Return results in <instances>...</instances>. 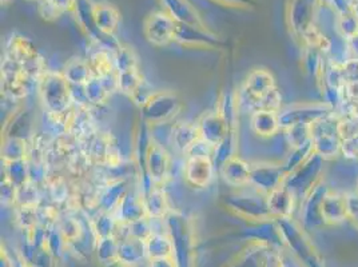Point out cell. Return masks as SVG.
I'll return each instance as SVG.
<instances>
[{"label": "cell", "mask_w": 358, "mask_h": 267, "mask_svg": "<svg viewBox=\"0 0 358 267\" xmlns=\"http://www.w3.org/2000/svg\"><path fill=\"white\" fill-rule=\"evenodd\" d=\"M34 87H38L15 62L8 57H3L1 62V94L11 102L26 99Z\"/></svg>", "instance_id": "ba28073f"}, {"label": "cell", "mask_w": 358, "mask_h": 267, "mask_svg": "<svg viewBox=\"0 0 358 267\" xmlns=\"http://www.w3.org/2000/svg\"><path fill=\"white\" fill-rule=\"evenodd\" d=\"M159 3L164 11L174 17L177 23H186L201 27L206 26L202 16L190 0H159Z\"/></svg>", "instance_id": "7402d4cb"}, {"label": "cell", "mask_w": 358, "mask_h": 267, "mask_svg": "<svg viewBox=\"0 0 358 267\" xmlns=\"http://www.w3.org/2000/svg\"><path fill=\"white\" fill-rule=\"evenodd\" d=\"M277 89L275 79L266 68H254L246 76L242 92L238 95L239 107L249 108L254 101L261 99L273 89Z\"/></svg>", "instance_id": "5bb4252c"}, {"label": "cell", "mask_w": 358, "mask_h": 267, "mask_svg": "<svg viewBox=\"0 0 358 267\" xmlns=\"http://www.w3.org/2000/svg\"><path fill=\"white\" fill-rule=\"evenodd\" d=\"M29 157V140L16 136H4L1 140V162L22 161Z\"/></svg>", "instance_id": "e575fe53"}, {"label": "cell", "mask_w": 358, "mask_h": 267, "mask_svg": "<svg viewBox=\"0 0 358 267\" xmlns=\"http://www.w3.org/2000/svg\"><path fill=\"white\" fill-rule=\"evenodd\" d=\"M322 217L327 224H338L349 219L345 194L329 190L322 202Z\"/></svg>", "instance_id": "83f0119b"}, {"label": "cell", "mask_w": 358, "mask_h": 267, "mask_svg": "<svg viewBox=\"0 0 358 267\" xmlns=\"http://www.w3.org/2000/svg\"><path fill=\"white\" fill-rule=\"evenodd\" d=\"M149 267H178L177 261L174 257L169 258H158V259H150Z\"/></svg>", "instance_id": "9f6ffc18"}, {"label": "cell", "mask_w": 358, "mask_h": 267, "mask_svg": "<svg viewBox=\"0 0 358 267\" xmlns=\"http://www.w3.org/2000/svg\"><path fill=\"white\" fill-rule=\"evenodd\" d=\"M250 170L252 164L246 162L238 155H234L222 164L220 173L227 186L242 189L249 186L250 183Z\"/></svg>", "instance_id": "ffe728a7"}, {"label": "cell", "mask_w": 358, "mask_h": 267, "mask_svg": "<svg viewBox=\"0 0 358 267\" xmlns=\"http://www.w3.org/2000/svg\"><path fill=\"white\" fill-rule=\"evenodd\" d=\"M43 199V187L32 180L16 189L15 208H38Z\"/></svg>", "instance_id": "d590c367"}, {"label": "cell", "mask_w": 358, "mask_h": 267, "mask_svg": "<svg viewBox=\"0 0 358 267\" xmlns=\"http://www.w3.org/2000/svg\"><path fill=\"white\" fill-rule=\"evenodd\" d=\"M313 154V140H309L308 143H305V145H302L299 147L290 149V151L287 152V155L285 157L284 161L281 162L286 175H289L293 171H296L299 166L305 164Z\"/></svg>", "instance_id": "b9f144b4"}, {"label": "cell", "mask_w": 358, "mask_h": 267, "mask_svg": "<svg viewBox=\"0 0 358 267\" xmlns=\"http://www.w3.org/2000/svg\"><path fill=\"white\" fill-rule=\"evenodd\" d=\"M1 178L10 180L16 187L27 183L30 180V167L27 159L3 162Z\"/></svg>", "instance_id": "60d3db41"}, {"label": "cell", "mask_w": 358, "mask_h": 267, "mask_svg": "<svg viewBox=\"0 0 358 267\" xmlns=\"http://www.w3.org/2000/svg\"><path fill=\"white\" fill-rule=\"evenodd\" d=\"M36 133L34 129V119L31 117L30 111L20 108L6 122L3 129V138L4 136H16L30 140L32 135Z\"/></svg>", "instance_id": "4316f807"}, {"label": "cell", "mask_w": 358, "mask_h": 267, "mask_svg": "<svg viewBox=\"0 0 358 267\" xmlns=\"http://www.w3.org/2000/svg\"><path fill=\"white\" fill-rule=\"evenodd\" d=\"M148 258L146 243L142 239L134 237H123L120 239L118 259L120 262L136 266Z\"/></svg>", "instance_id": "f546056e"}, {"label": "cell", "mask_w": 358, "mask_h": 267, "mask_svg": "<svg viewBox=\"0 0 358 267\" xmlns=\"http://www.w3.org/2000/svg\"><path fill=\"white\" fill-rule=\"evenodd\" d=\"M62 74L71 86H85L92 76V71L90 68L89 60L74 57L67 60Z\"/></svg>", "instance_id": "d6a6232c"}, {"label": "cell", "mask_w": 358, "mask_h": 267, "mask_svg": "<svg viewBox=\"0 0 358 267\" xmlns=\"http://www.w3.org/2000/svg\"><path fill=\"white\" fill-rule=\"evenodd\" d=\"M182 110L183 102L177 92L170 89L155 91L141 107V117L150 127H159L171 123Z\"/></svg>", "instance_id": "3957f363"}, {"label": "cell", "mask_w": 358, "mask_h": 267, "mask_svg": "<svg viewBox=\"0 0 358 267\" xmlns=\"http://www.w3.org/2000/svg\"><path fill=\"white\" fill-rule=\"evenodd\" d=\"M268 208L274 219L290 218L296 208L297 198L285 185L274 189L266 195Z\"/></svg>", "instance_id": "603a6c76"}, {"label": "cell", "mask_w": 358, "mask_h": 267, "mask_svg": "<svg viewBox=\"0 0 358 267\" xmlns=\"http://www.w3.org/2000/svg\"><path fill=\"white\" fill-rule=\"evenodd\" d=\"M146 252L148 259L169 258L174 257V240L170 233H157L154 231L146 240Z\"/></svg>", "instance_id": "1f68e13d"}, {"label": "cell", "mask_w": 358, "mask_h": 267, "mask_svg": "<svg viewBox=\"0 0 358 267\" xmlns=\"http://www.w3.org/2000/svg\"><path fill=\"white\" fill-rule=\"evenodd\" d=\"M211 1L218 6L234 8V10H252L257 6V0H211Z\"/></svg>", "instance_id": "f5cc1de1"}, {"label": "cell", "mask_w": 358, "mask_h": 267, "mask_svg": "<svg viewBox=\"0 0 358 267\" xmlns=\"http://www.w3.org/2000/svg\"><path fill=\"white\" fill-rule=\"evenodd\" d=\"M92 45L94 48L90 51L89 58H87L92 75L99 78H110L117 75L114 52L102 45H95V43H92Z\"/></svg>", "instance_id": "484cf974"}, {"label": "cell", "mask_w": 358, "mask_h": 267, "mask_svg": "<svg viewBox=\"0 0 358 267\" xmlns=\"http://www.w3.org/2000/svg\"><path fill=\"white\" fill-rule=\"evenodd\" d=\"M215 164L210 157H190L183 164V179L195 189H206L214 179Z\"/></svg>", "instance_id": "9a60e30c"}, {"label": "cell", "mask_w": 358, "mask_h": 267, "mask_svg": "<svg viewBox=\"0 0 358 267\" xmlns=\"http://www.w3.org/2000/svg\"><path fill=\"white\" fill-rule=\"evenodd\" d=\"M92 19L96 30L105 36H115L120 24V13L110 1H94Z\"/></svg>", "instance_id": "ac0fdd59"}, {"label": "cell", "mask_w": 358, "mask_h": 267, "mask_svg": "<svg viewBox=\"0 0 358 267\" xmlns=\"http://www.w3.org/2000/svg\"><path fill=\"white\" fill-rule=\"evenodd\" d=\"M38 96L43 113L54 117H66L73 108L71 85L67 82L62 71L48 70L38 83Z\"/></svg>", "instance_id": "6da1fadb"}, {"label": "cell", "mask_w": 358, "mask_h": 267, "mask_svg": "<svg viewBox=\"0 0 358 267\" xmlns=\"http://www.w3.org/2000/svg\"><path fill=\"white\" fill-rule=\"evenodd\" d=\"M118 247L120 239L117 237L99 238L95 246V258L99 265L103 267L111 266L118 262Z\"/></svg>", "instance_id": "74e56055"}, {"label": "cell", "mask_w": 358, "mask_h": 267, "mask_svg": "<svg viewBox=\"0 0 358 267\" xmlns=\"http://www.w3.org/2000/svg\"><path fill=\"white\" fill-rule=\"evenodd\" d=\"M114 63L117 73L139 68L138 55L134 48L127 45H120V48L114 51Z\"/></svg>", "instance_id": "ee69618b"}, {"label": "cell", "mask_w": 358, "mask_h": 267, "mask_svg": "<svg viewBox=\"0 0 358 267\" xmlns=\"http://www.w3.org/2000/svg\"><path fill=\"white\" fill-rule=\"evenodd\" d=\"M0 267H15L8 252L4 249V246H1V252H0Z\"/></svg>", "instance_id": "6f0895ef"}, {"label": "cell", "mask_w": 358, "mask_h": 267, "mask_svg": "<svg viewBox=\"0 0 358 267\" xmlns=\"http://www.w3.org/2000/svg\"><path fill=\"white\" fill-rule=\"evenodd\" d=\"M16 189L10 180L1 178V205L4 208H15Z\"/></svg>", "instance_id": "681fc988"}, {"label": "cell", "mask_w": 358, "mask_h": 267, "mask_svg": "<svg viewBox=\"0 0 358 267\" xmlns=\"http://www.w3.org/2000/svg\"><path fill=\"white\" fill-rule=\"evenodd\" d=\"M217 110L224 119L229 130L237 131L239 115L238 96L234 92H226L220 98Z\"/></svg>", "instance_id": "8d00e7d4"}, {"label": "cell", "mask_w": 358, "mask_h": 267, "mask_svg": "<svg viewBox=\"0 0 358 267\" xmlns=\"http://www.w3.org/2000/svg\"><path fill=\"white\" fill-rule=\"evenodd\" d=\"M329 186L321 180L310 193L301 201V219L305 227L327 224L322 217V202L329 193Z\"/></svg>", "instance_id": "2e32d148"}, {"label": "cell", "mask_w": 358, "mask_h": 267, "mask_svg": "<svg viewBox=\"0 0 358 267\" xmlns=\"http://www.w3.org/2000/svg\"><path fill=\"white\" fill-rule=\"evenodd\" d=\"M1 1V6H7L8 3H11V0H0Z\"/></svg>", "instance_id": "94428289"}, {"label": "cell", "mask_w": 358, "mask_h": 267, "mask_svg": "<svg viewBox=\"0 0 358 267\" xmlns=\"http://www.w3.org/2000/svg\"><path fill=\"white\" fill-rule=\"evenodd\" d=\"M62 14H71L75 11L78 0H50Z\"/></svg>", "instance_id": "11a10c76"}, {"label": "cell", "mask_w": 358, "mask_h": 267, "mask_svg": "<svg viewBox=\"0 0 358 267\" xmlns=\"http://www.w3.org/2000/svg\"><path fill=\"white\" fill-rule=\"evenodd\" d=\"M346 198V208H348V215L350 219H355L358 217V192H350L345 194Z\"/></svg>", "instance_id": "db71d44e"}, {"label": "cell", "mask_w": 358, "mask_h": 267, "mask_svg": "<svg viewBox=\"0 0 358 267\" xmlns=\"http://www.w3.org/2000/svg\"><path fill=\"white\" fill-rule=\"evenodd\" d=\"M196 126L201 134V139L208 142L214 149L224 140L229 131H231L229 130L224 119L218 113V110L203 113L198 119Z\"/></svg>", "instance_id": "e0dca14e"}, {"label": "cell", "mask_w": 358, "mask_h": 267, "mask_svg": "<svg viewBox=\"0 0 358 267\" xmlns=\"http://www.w3.org/2000/svg\"><path fill=\"white\" fill-rule=\"evenodd\" d=\"M356 185H357V189H356V190H357V192H358V179H357V183H356Z\"/></svg>", "instance_id": "e7e4bbea"}, {"label": "cell", "mask_w": 358, "mask_h": 267, "mask_svg": "<svg viewBox=\"0 0 358 267\" xmlns=\"http://www.w3.org/2000/svg\"><path fill=\"white\" fill-rule=\"evenodd\" d=\"M4 57L14 60L22 68V71L30 78L34 83H39V80L48 71L45 67V60L39 52L38 47L31 41L30 38L14 34L8 39Z\"/></svg>", "instance_id": "7a4b0ae2"}, {"label": "cell", "mask_w": 358, "mask_h": 267, "mask_svg": "<svg viewBox=\"0 0 358 267\" xmlns=\"http://www.w3.org/2000/svg\"><path fill=\"white\" fill-rule=\"evenodd\" d=\"M320 0H286L285 22L290 35L302 45L308 32L317 26Z\"/></svg>", "instance_id": "277c9868"}, {"label": "cell", "mask_w": 358, "mask_h": 267, "mask_svg": "<svg viewBox=\"0 0 358 267\" xmlns=\"http://www.w3.org/2000/svg\"><path fill=\"white\" fill-rule=\"evenodd\" d=\"M176 43L186 48H201V50H220L224 42L208 26H193L186 23H178L176 31Z\"/></svg>", "instance_id": "7c38bea8"}, {"label": "cell", "mask_w": 358, "mask_h": 267, "mask_svg": "<svg viewBox=\"0 0 358 267\" xmlns=\"http://www.w3.org/2000/svg\"><path fill=\"white\" fill-rule=\"evenodd\" d=\"M38 3V14L42 16L45 22H54L57 20L62 13L50 1V0H39Z\"/></svg>", "instance_id": "f907efd6"}, {"label": "cell", "mask_w": 358, "mask_h": 267, "mask_svg": "<svg viewBox=\"0 0 358 267\" xmlns=\"http://www.w3.org/2000/svg\"><path fill=\"white\" fill-rule=\"evenodd\" d=\"M310 134L313 140L314 152L330 161L341 155L343 152V134L341 122L334 114L317 120L310 126Z\"/></svg>", "instance_id": "5b68a950"}, {"label": "cell", "mask_w": 358, "mask_h": 267, "mask_svg": "<svg viewBox=\"0 0 358 267\" xmlns=\"http://www.w3.org/2000/svg\"><path fill=\"white\" fill-rule=\"evenodd\" d=\"M32 1H39V0H32Z\"/></svg>", "instance_id": "03108f58"}, {"label": "cell", "mask_w": 358, "mask_h": 267, "mask_svg": "<svg viewBox=\"0 0 358 267\" xmlns=\"http://www.w3.org/2000/svg\"><path fill=\"white\" fill-rule=\"evenodd\" d=\"M58 227H59L60 233L63 234V237L69 243H73L78 238L80 237L85 233L86 224L82 222V219H79L78 217H75L73 212L66 211L60 215L59 221H58Z\"/></svg>", "instance_id": "ab89813d"}, {"label": "cell", "mask_w": 358, "mask_h": 267, "mask_svg": "<svg viewBox=\"0 0 358 267\" xmlns=\"http://www.w3.org/2000/svg\"><path fill=\"white\" fill-rule=\"evenodd\" d=\"M45 249L50 252L55 259H59L60 257L66 252L67 249V242L60 233L58 224H54L51 227H47V237H45Z\"/></svg>", "instance_id": "f6af8a7d"}, {"label": "cell", "mask_w": 358, "mask_h": 267, "mask_svg": "<svg viewBox=\"0 0 358 267\" xmlns=\"http://www.w3.org/2000/svg\"><path fill=\"white\" fill-rule=\"evenodd\" d=\"M224 205L233 215L249 223L274 219L264 194H229L224 196Z\"/></svg>", "instance_id": "8992f818"}, {"label": "cell", "mask_w": 358, "mask_h": 267, "mask_svg": "<svg viewBox=\"0 0 358 267\" xmlns=\"http://www.w3.org/2000/svg\"><path fill=\"white\" fill-rule=\"evenodd\" d=\"M325 162L327 161L322 157L314 152L305 164L286 177L284 185L294 194L297 201H302L321 180H324L322 173Z\"/></svg>", "instance_id": "52a82bcc"}, {"label": "cell", "mask_w": 358, "mask_h": 267, "mask_svg": "<svg viewBox=\"0 0 358 267\" xmlns=\"http://www.w3.org/2000/svg\"><path fill=\"white\" fill-rule=\"evenodd\" d=\"M334 114L333 106L329 103L293 104L281 108L278 113L281 129L286 130L293 126L308 124L312 126L317 120Z\"/></svg>", "instance_id": "9c48e42d"}, {"label": "cell", "mask_w": 358, "mask_h": 267, "mask_svg": "<svg viewBox=\"0 0 358 267\" xmlns=\"http://www.w3.org/2000/svg\"><path fill=\"white\" fill-rule=\"evenodd\" d=\"M355 15L358 17V0H355Z\"/></svg>", "instance_id": "91938a15"}, {"label": "cell", "mask_w": 358, "mask_h": 267, "mask_svg": "<svg viewBox=\"0 0 358 267\" xmlns=\"http://www.w3.org/2000/svg\"><path fill=\"white\" fill-rule=\"evenodd\" d=\"M285 134V138L290 146V149L299 147L305 143H308L309 140H312V134H310V126L308 124H299V126H293L290 129L282 130Z\"/></svg>", "instance_id": "7dc6e473"}, {"label": "cell", "mask_w": 358, "mask_h": 267, "mask_svg": "<svg viewBox=\"0 0 358 267\" xmlns=\"http://www.w3.org/2000/svg\"><path fill=\"white\" fill-rule=\"evenodd\" d=\"M83 87H85L90 106L92 108L103 107L108 102L111 94L114 92L103 78L94 76V75L90 78L89 82Z\"/></svg>", "instance_id": "836d02e7"}, {"label": "cell", "mask_w": 358, "mask_h": 267, "mask_svg": "<svg viewBox=\"0 0 358 267\" xmlns=\"http://www.w3.org/2000/svg\"><path fill=\"white\" fill-rule=\"evenodd\" d=\"M177 22L166 11L151 13L143 20V35L150 45L155 47H166L174 42Z\"/></svg>", "instance_id": "8fae6325"}, {"label": "cell", "mask_w": 358, "mask_h": 267, "mask_svg": "<svg viewBox=\"0 0 358 267\" xmlns=\"http://www.w3.org/2000/svg\"><path fill=\"white\" fill-rule=\"evenodd\" d=\"M173 158L164 145L151 138L143 161V174H148L155 185L164 186L171 177Z\"/></svg>", "instance_id": "30bf717a"}, {"label": "cell", "mask_w": 358, "mask_h": 267, "mask_svg": "<svg viewBox=\"0 0 358 267\" xmlns=\"http://www.w3.org/2000/svg\"><path fill=\"white\" fill-rule=\"evenodd\" d=\"M14 222L24 234L39 224L36 208H14Z\"/></svg>", "instance_id": "bcb514c9"}, {"label": "cell", "mask_w": 358, "mask_h": 267, "mask_svg": "<svg viewBox=\"0 0 358 267\" xmlns=\"http://www.w3.org/2000/svg\"><path fill=\"white\" fill-rule=\"evenodd\" d=\"M22 267H38V266H34V265H23V264H22Z\"/></svg>", "instance_id": "be15d7a7"}, {"label": "cell", "mask_w": 358, "mask_h": 267, "mask_svg": "<svg viewBox=\"0 0 358 267\" xmlns=\"http://www.w3.org/2000/svg\"><path fill=\"white\" fill-rule=\"evenodd\" d=\"M337 32L348 42L358 36V17L355 14L336 16Z\"/></svg>", "instance_id": "c3c4849f"}, {"label": "cell", "mask_w": 358, "mask_h": 267, "mask_svg": "<svg viewBox=\"0 0 358 267\" xmlns=\"http://www.w3.org/2000/svg\"><path fill=\"white\" fill-rule=\"evenodd\" d=\"M170 138H171V145L176 147L179 154L186 155L187 151L201 139V134L196 123L177 122L171 129Z\"/></svg>", "instance_id": "d4e9b609"}, {"label": "cell", "mask_w": 358, "mask_h": 267, "mask_svg": "<svg viewBox=\"0 0 358 267\" xmlns=\"http://www.w3.org/2000/svg\"><path fill=\"white\" fill-rule=\"evenodd\" d=\"M286 177L281 162H255L252 164L249 186L258 193L268 195L274 189L282 186Z\"/></svg>", "instance_id": "4fadbf2b"}, {"label": "cell", "mask_w": 358, "mask_h": 267, "mask_svg": "<svg viewBox=\"0 0 358 267\" xmlns=\"http://www.w3.org/2000/svg\"><path fill=\"white\" fill-rule=\"evenodd\" d=\"M238 142V134L237 131H229L224 140L214 149L213 154V162L215 164V168L220 171L222 164L236 155V147Z\"/></svg>", "instance_id": "7bdbcfd3"}, {"label": "cell", "mask_w": 358, "mask_h": 267, "mask_svg": "<svg viewBox=\"0 0 358 267\" xmlns=\"http://www.w3.org/2000/svg\"><path fill=\"white\" fill-rule=\"evenodd\" d=\"M108 267H136L133 266V265H129V264H124V262H120V261H118V262H115V264H113L111 266Z\"/></svg>", "instance_id": "680465c9"}, {"label": "cell", "mask_w": 358, "mask_h": 267, "mask_svg": "<svg viewBox=\"0 0 358 267\" xmlns=\"http://www.w3.org/2000/svg\"><path fill=\"white\" fill-rule=\"evenodd\" d=\"M357 159H358V158H357Z\"/></svg>", "instance_id": "003e7915"}, {"label": "cell", "mask_w": 358, "mask_h": 267, "mask_svg": "<svg viewBox=\"0 0 358 267\" xmlns=\"http://www.w3.org/2000/svg\"><path fill=\"white\" fill-rule=\"evenodd\" d=\"M353 222H355V224H356V227H357L358 229V217L357 218H355V219H353Z\"/></svg>", "instance_id": "6125c7cd"}, {"label": "cell", "mask_w": 358, "mask_h": 267, "mask_svg": "<svg viewBox=\"0 0 358 267\" xmlns=\"http://www.w3.org/2000/svg\"><path fill=\"white\" fill-rule=\"evenodd\" d=\"M113 214L120 224H130L143 218H148L142 192L136 193L130 190L123 196L118 208H115Z\"/></svg>", "instance_id": "d6986e66"}, {"label": "cell", "mask_w": 358, "mask_h": 267, "mask_svg": "<svg viewBox=\"0 0 358 267\" xmlns=\"http://www.w3.org/2000/svg\"><path fill=\"white\" fill-rule=\"evenodd\" d=\"M145 85V79L141 74L139 68L117 73V87L120 94L133 99L136 92Z\"/></svg>", "instance_id": "f35d334b"}, {"label": "cell", "mask_w": 358, "mask_h": 267, "mask_svg": "<svg viewBox=\"0 0 358 267\" xmlns=\"http://www.w3.org/2000/svg\"><path fill=\"white\" fill-rule=\"evenodd\" d=\"M329 8H331L336 16L355 14V0H331Z\"/></svg>", "instance_id": "816d5d0a"}, {"label": "cell", "mask_w": 358, "mask_h": 267, "mask_svg": "<svg viewBox=\"0 0 358 267\" xmlns=\"http://www.w3.org/2000/svg\"><path fill=\"white\" fill-rule=\"evenodd\" d=\"M130 192L129 179L126 177H117L110 179L105 186L101 189L98 198V210L114 212L118 208L123 196Z\"/></svg>", "instance_id": "44dd1931"}, {"label": "cell", "mask_w": 358, "mask_h": 267, "mask_svg": "<svg viewBox=\"0 0 358 267\" xmlns=\"http://www.w3.org/2000/svg\"><path fill=\"white\" fill-rule=\"evenodd\" d=\"M148 218L151 221H164L171 212L169 195L164 186L155 185L148 193L143 194Z\"/></svg>", "instance_id": "cb8c5ba5"}, {"label": "cell", "mask_w": 358, "mask_h": 267, "mask_svg": "<svg viewBox=\"0 0 358 267\" xmlns=\"http://www.w3.org/2000/svg\"><path fill=\"white\" fill-rule=\"evenodd\" d=\"M252 131L259 138L270 139L281 133L278 113L274 111H255L250 115Z\"/></svg>", "instance_id": "f1b7e54d"}, {"label": "cell", "mask_w": 358, "mask_h": 267, "mask_svg": "<svg viewBox=\"0 0 358 267\" xmlns=\"http://www.w3.org/2000/svg\"><path fill=\"white\" fill-rule=\"evenodd\" d=\"M89 223L96 239L118 236L120 224L113 212L98 210L96 212L90 215Z\"/></svg>", "instance_id": "4dcf8cb0"}]
</instances>
